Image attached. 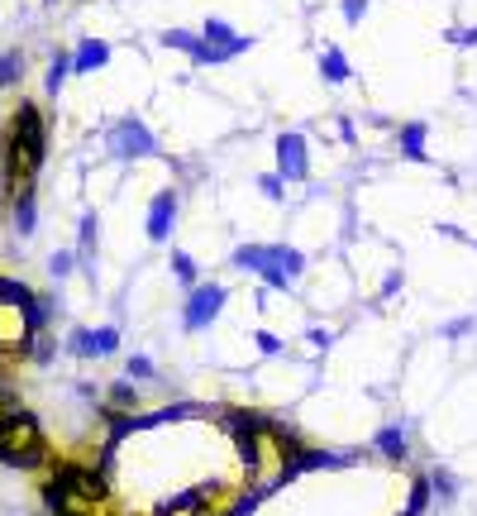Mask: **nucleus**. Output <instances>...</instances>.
I'll return each mask as SVG.
<instances>
[{
	"label": "nucleus",
	"mask_w": 477,
	"mask_h": 516,
	"mask_svg": "<svg viewBox=\"0 0 477 516\" xmlns=\"http://www.w3.org/2000/svg\"><path fill=\"white\" fill-rule=\"evenodd\" d=\"M110 63V44L105 38H81L77 53H72V72H101Z\"/></svg>",
	"instance_id": "4468645a"
},
{
	"label": "nucleus",
	"mask_w": 477,
	"mask_h": 516,
	"mask_svg": "<svg viewBox=\"0 0 477 516\" xmlns=\"http://www.w3.org/2000/svg\"><path fill=\"white\" fill-rule=\"evenodd\" d=\"M158 44L163 48H172V53H181V58H191L196 67H210V53H205V38H201V30H163L158 34Z\"/></svg>",
	"instance_id": "f8f14e48"
},
{
	"label": "nucleus",
	"mask_w": 477,
	"mask_h": 516,
	"mask_svg": "<svg viewBox=\"0 0 477 516\" xmlns=\"http://www.w3.org/2000/svg\"><path fill=\"white\" fill-rule=\"evenodd\" d=\"M120 350V330L115 326H101V330H72L67 334V354L77 359H105Z\"/></svg>",
	"instance_id": "1a4fd4ad"
},
{
	"label": "nucleus",
	"mask_w": 477,
	"mask_h": 516,
	"mask_svg": "<svg viewBox=\"0 0 477 516\" xmlns=\"http://www.w3.org/2000/svg\"><path fill=\"white\" fill-rule=\"evenodd\" d=\"M315 72H320L325 87H348V81H354V63H348V53L339 44H325L320 58H315Z\"/></svg>",
	"instance_id": "ddd939ff"
},
{
	"label": "nucleus",
	"mask_w": 477,
	"mask_h": 516,
	"mask_svg": "<svg viewBox=\"0 0 477 516\" xmlns=\"http://www.w3.org/2000/svg\"><path fill=\"white\" fill-rule=\"evenodd\" d=\"M124 378L130 383H158V364H153L148 354H134L130 364H124Z\"/></svg>",
	"instance_id": "a211bd4d"
},
{
	"label": "nucleus",
	"mask_w": 477,
	"mask_h": 516,
	"mask_svg": "<svg viewBox=\"0 0 477 516\" xmlns=\"http://www.w3.org/2000/svg\"><path fill=\"white\" fill-rule=\"evenodd\" d=\"M67 72H72V53H58V58H53V67H48V96H58V91H63Z\"/></svg>",
	"instance_id": "412c9836"
},
{
	"label": "nucleus",
	"mask_w": 477,
	"mask_h": 516,
	"mask_svg": "<svg viewBox=\"0 0 477 516\" xmlns=\"http://www.w3.org/2000/svg\"><path fill=\"white\" fill-rule=\"evenodd\" d=\"M301 340L311 344L315 354H330L334 340H339V330H330V326H320V320H311V326H301Z\"/></svg>",
	"instance_id": "f3484780"
},
{
	"label": "nucleus",
	"mask_w": 477,
	"mask_h": 516,
	"mask_svg": "<svg viewBox=\"0 0 477 516\" xmlns=\"http://www.w3.org/2000/svg\"><path fill=\"white\" fill-rule=\"evenodd\" d=\"M48 268H53V277H67V273L77 268V254H67V249H58V254L48 258Z\"/></svg>",
	"instance_id": "b1692460"
},
{
	"label": "nucleus",
	"mask_w": 477,
	"mask_h": 516,
	"mask_svg": "<svg viewBox=\"0 0 477 516\" xmlns=\"http://www.w3.org/2000/svg\"><path fill=\"white\" fill-rule=\"evenodd\" d=\"M48 454L44 444V430L29 411H0V459L15 469H29Z\"/></svg>",
	"instance_id": "7ed1b4c3"
},
{
	"label": "nucleus",
	"mask_w": 477,
	"mask_h": 516,
	"mask_svg": "<svg viewBox=\"0 0 477 516\" xmlns=\"http://www.w3.org/2000/svg\"><path fill=\"white\" fill-rule=\"evenodd\" d=\"M230 268L258 277L263 292H297L311 273V254L291 240H272V244H234L230 249Z\"/></svg>",
	"instance_id": "f257e3e1"
},
{
	"label": "nucleus",
	"mask_w": 477,
	"mask_h": 516,
	"mask_svg": "<svg viewBox=\"0 0 477 516\" xmlns=\"http://www.w3.org/2000/svg\"><path fill=\"white\" fill-rule=\"evenodd\" d=\"M38 216H34V191H24V197H15V230L20 234H34Z\"/></svg>",
	"instance_id": "aec40b11"
},
{
	"label": "nucleus",
	"mask_w": 477,
	"mask_h": 516,
	"mask_svg": "<svg viewBox=\"0 0 477 516\" xmlns=\"http://www.w3.org/2000/svg\"><path fill=\"white\" fill-rule=\"evenodd\" d=\"M272 173L287 187H305L315 177V158H311V139L305 130H282L272 139Z\"/></svg>",
	"instance_id": "39448f33"
},
{
	"label": "nucleus",
	"mask_w": 477,
	"mask_h": 516,
	"mask_svg": "<svg viewBox=\"0 0 477 516\" xmlns=\"http://www.w3.org/2000/svg\"><path fill=\"white\" fill-rule=\"evenodd\" d=\"M167 268H172V277H177V287H181V292H191L196 283H205L201 263H196L187 249H172V254H167Z\"/></svg>",
	"instance_id": "2eb2a0df"
},
{
	"label": "nucleus",
	"mask_w": 477,
	"mask_h": 516,
	"mask_svg": "<svg viewBox=\"0 0 477 516\" xmlns=\"http://www.w3.org/2000/svg\"><path fill=\"white\" fill-rule=\"evenodd\" d=\"M44 148H48L44 115H38L34 106H20V115L10 120V139H5V182H10V197L34 191V177H38V167H44Z\"/></svg>",
	"instance_id": "f03ea898"
},
{
	"label": "nucleus",
	"mask_w": 477,
	"mask_h": 516,
	"mask_svg": "<svg viewBox=\"0 0 477 516\" xmlns=\"http://www.w3.org/2000/svg\"><path fill=\"white\" fill-rule=\"evenodd\" d=\"M110 402H115L120 411H138V387H134L130 378H124V383L110 387Z\"/></svg>",
	"instance_id": "4be33fe9"
},
{
	"label": "nucleus",
	"mask_w": 477,
	"mask_h": 516,
	"mask_svg": "<svg viewBox=\"0 0 477 516\" xmlns=\"http://www.w3.org/2000/svg\"><path fill=\"white\" fill-rule=\"evenodd\" d=\"M372 15V0H339V20L348 30H363V20Z\"/></svg>",
	"instance_id": "6ab92c4d"
},
{
	"label": "nucleus",
	"mask_w": 477,
	"mask_h": 516,
	"mask_svg": "<svg viewBox=\"0 0 477 516\" xmlns=\"http://www.w3.org/2000/svg\"><path fill=\"white\" fill-rule=\"evenodd\" d=\"M254 187H258V197L268 201V206H287V197H291V187H287L277 173H258V177H254Z\"/></svg>",
	"instance_id": "dca6fc26"
},
{
	"label": "nucleus",
	"mask_w": 477,
	"mask_h": 516,
	"mask_svg": "<svg viewBox=\"0 0 477 516\" xmlns=\"http://www.w3.org/2000/svg\"><path fill=\"white\" fill-rule=\"evenodd\" d=\"M24 63L15 58V53H0V87H10V81H20Z\"/></svg>",
	"instance_id": "5701e85b"
},
{
	"label": "nucleus",
	"mask_w": 477,
	"mask_h": 516,
	"mask_svg": "<svg viewBox=\"0 0 477 516\" xmlns=\"http://www.w3.org/2000/svg\"><path fill=\"white\" fill-rule=\"evenodd\" d=\"M372 450L391 459V464H401L406 454H411V426L406 421H387V426H377L372 430Z\"/></svg>",
	"instance_id": "9d476101"
},
{
	"label": "nucleus",
	"mask_w": 477,
	"mask_h": 516,
	"mask_svg": "<svg viewBox=\"0 0 477 516\" xmlns=\"http://www.w3.org/2000/svg\"><path fill=\"white\" fill-rule=\"evenodd\" d=\"M473 244H477V240H473Z\"/></svg>",
	"instance_id": "393cba45"
},
{
	"label": "nucleus",
	"mask_w": 477,
	"mask_h": 516,
	"mask_svg": "<svg viewBox=\"0 0 477 516\" xmlns=\"http://www.w3.org/2000/svg\"><path fill=\"white\" fill-rule=\"evenodd\" d=\"M201 38H205V53H210V67L234 63L238 53H248V48H254V34L234 30V24L224 20V15H210V20H201Z\"/></svg>",
	"instance_id": "0eeeda50"
},
{
	"label": "nucleus",
	"mask_w": 477,
	"mask_h": 516,
	"mask_svg": "<svg viewBox=\"0 0 477 516\" xmlns=\"http://www.w3.org/2000/svg\"><path fill=\"white\" fill-rule=\"evenodd\" d=\"M224 311H230V287L215 283V277H205V283H196L187 297H181V330L187 334H205V330H215Z\"/></svg>",
	"instance_id": "20e7f679"
},
{
	"label": "nucleus",
	"mask_w": 477,
	"mask_h": 516,
	"mask_svg": "<svg viewBox=\"0 0 477 516\" xmlns=\"http://www.w3.org/2000/svg\"><path fill=\"white\" fill-rule=\"evenodd\" d=\"M177 225H181V191L177 187H163L158 197L148 201V216H144L148 244H172Z\"/></svg>",
	"instance_id": "6e6552de"
},
{
	"label": "nucleus",
	"mask_w": 477,
	"mask_h": 516,
	"mask_svg": "<svg viewBox=\"0 0 477 516\" xmlns=\"http://www.w3.org/2000/svg\"><path fill=\"white\" fill-rule=\"evenodd\" d=\"M397 153L406 163H430V124L425 120L397 124Z\"/></svg>",
	"instance_id": "9b49d317"
},
{
	"label": "nucleus",
	"mask_w": 477,
	"mask_h": 516,
	"mask_svg": "<svg viewBox=\"0 0 477 516\" xmlns=\"http://www.w3.org/2000/svg\"><path fill=\"white\" fill-rule=\"evenodd\" d=\"M105 144H110V153H115V158H124V163H138V158H163L158 134H153L138 115H124V120L110 124Z\"/></svg>",
	"instance_id": "423d86ee"
}]
</instances>
